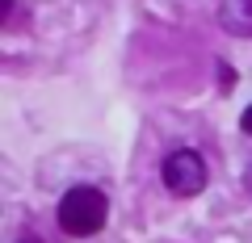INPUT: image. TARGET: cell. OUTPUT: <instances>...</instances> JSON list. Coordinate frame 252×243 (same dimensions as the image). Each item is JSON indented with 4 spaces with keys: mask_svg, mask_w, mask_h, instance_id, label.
<instances>
[{
    "mask_svg": "<svg viewBox=\"0 0 252 243\" xmlns=\"http://www.w3.org/2000/svg\"><path fill=\"white\" fill-rule=\"evenodd\" d=\"M9 9H13V0H0V17H9Z\"/></svg>",
    "mask_w": 252,
    "mask_h": 243,
    "instance_id": "8992f818",
    "label": "cell"
},
{
    "mask_svg": "<svg viewBox=\"0 0 252 243\" xmlns=\"http://www.w3.org/2000/svg\"><path fill=\"white\" fill-rule=\"evenodd\" d=\"M59 231L72 235V239H89V235H97L101 226H105L109 218V201L101 189H93V185H76V189H67L59 197Z\"/></svg>",
    "mask_w": 252,
    "mask_h": 243,
    "instance_id": "6da1fadb",
    "label": "cell"
},
{
    "mask_svg": "<svg viewBox=\"0 0 252 243\" xmlns=\"http://www.w3.org/2000/svg\"><path fill=\"white\" fill-rule=\"evenodd\" d=\"M21 243H42V239H38V235H26V239H21Z\"/></svg>",
    "mask_w": 252,
    "mask_h": 243,
    "instance_id": "52a82bcc",
    "label": "cell"
},
{
    "mask_svg": "<svg viewBox=\"0 0 252 243\" xmlns=\"http://www.w3.org/2000/svg\"><path fill=\"white\" fill-rule=\"evenodd\" d=\"M244 185H248V193H252V168H248V176H244Z\"/></svg>",
    "mask_w": 252,
    "mask_h": 243,
    "instance_id": "ba28073f",
    "label": "cell"
},
{
    "mask_svg": "<svg viewBox=\"0 0 252 243\" xmlns=\"http://www.w3.org/2000/svg\"><path fill=\"white\" fill-rule=\"evenodd\" d=\"M160 176H164V189L172 197H198L206 189V163H202L198 151H189V147H181V151H172L164 160Z\"/></svg>",
    "mask_w": 252,
    "mask_h": 243,
    "instance_id": "7a4b0ae2",
    "label": "cell"
},
{
    "mask_svg": "<svg viewBox=\"0 0 252 243\" xmlns=\"http://www.w3.org/2000/svg\"><path fill=\"white\" fill-rule=\"evenodd\" d=\"M219 26L231 38H252V0H223L219 4Z\"/></svg>",
    "mask_w": 252,
    "mask_h": 243,
    "instance_id": "3957f363",
    "label": "cell"
},
{
    "mask_svg": "<svg viewBox=\"0 0 252 243\" xmlns=\"http://www.w3.org/2000/svg\"><path fill=\"white\" fill-rule=\"evenodd\" d=\"M240 130H244V135H252V105L244 109V117H240Z\"/></svg>",
    "mask_w": 252,
    "mask_h": 243,
    "instance_id": "5b68a950",
    "label": "cell"
},
{
    "mask_svg": "<svg viewBox=\"0 0 252 243\" xmlns=\"http://www.w3.org/2000/svg\"><path fill=\"white\" fill-rule=\"evenodd\" d=\"M219 76H223V80H219V88L227 92V88H231V67H227V63H219Z\"/></svg>",
    "mask_w": 252,
    "mask_h": 243,
    "instance_id": "277c9868",
    "label": "cell"
}]
</instances>
